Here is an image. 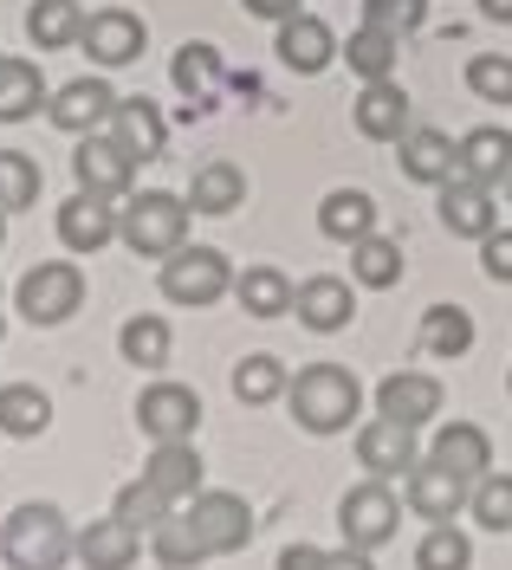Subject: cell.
<instances>
[{"label": "cell", "mask_w": 512, "mask_h": 570, "mask_svg": "<svg viewBox=\"0 0 512 570\" xmlns=\"http://www.w3.org/2000/svg\"><path fill=\"white\" fill-rule=\"evenodd\" d=\"M286 395H293L298 428H312V434H337V428H351V415L364 409L357 376L337 370V363H312V370H298V383Z\"/></svg>", "instance_id": "6da1fadb"}, {"label": "cell", "mask_w": 512, "mask_h": 570, "mask_svg": "<svg viewBox=\"0 0 512 570\" xmlns=\"http://www.w3.org/2000/svg\"><path fill=\"white\" fill-rule=\"evenodd\" d=\"M0 544H7V564L13 570H59L78 551V538L66 532V512L46 505V499H39V505H20V512L7 519V538H0Z\"/></svg>", "instance_id": "7a4b0ae2"}, {"label": "cell", "mask_w": 512, "mask_h": 570, "mask_svg": "<svg viewBox=\"0 0 512 570\" xmlns=\"http://www.w3.org/2000/svg\"><path fill=\"white\" fill-rule=\"evenodd\" d=\"M117 234L130 240V253H144V259H169V253H183L188 202H176V195H137L124 208V220H117Z\"/></svg>", "instance_id": "3957f363"}, {"label": "cell", "mask_w": 512, "mask_h": 570, "mask_svg": "<svg viewBox=\"0 0 512 570\" xmlns=\"http://www.w3.org/2000/svg\"><path fill=\"white\" fill-rule=\"evenodd\" d=\"M20 312L33 324H66L85 305V273L78 266H66V259H46V266H33L27 279H20Z\"/></svg>", "instance_id": "277c9868"}, {"label": "cell", "mask_w": 512, "mask_h": 570, "mask_svg": "<svg viewBox=\"0 0 512 570\" xmlns=\"http://www.w3.org/2000/svg\"><path fill=\"white\" fill-rule=\"evenodd\" d=\"M227 285H234V273H227V259L215 247H183L163 259V292L176 305H215Z\"/></svg>", "instance_id": "5b68a950"}, {"label": "cell", "mask_w": 512, "mask_h": 570, "mask_svg": "<svg viewBox=\"0 0 512 570\" xmlns=\"http://www.w3.org/2000/svg\"><path fill=\"white\" fill-rule=\"evenodd\" d=\"M183 519L195 525V538H201L208 558H227V551H240V544L254 538V512H247L234 493H195Z\"/></svg>", "instance_id": "8992f818"}, {"label": "cell", "mask_w": 512, "mask_h": 570, "mask_svg": "<svg viewBox=\"0 0 512 570\" xmlns=\"http://www.w3.org/2000/svg\"><path fill=\"white\" fill-rule=\"evenodd\" d=\"M337 525L351 538V551H376V544H390L396 538V499L383 480H370V487H351L344 505H337Z\"/></svg>", "instance_id": "52a82bcc"}, {"label": "cell", "mask_w": 512, "mask_h": 570, "mask_svg": "<svg viewBox=\"0 0 512 570\" xmlns=\"http://www.w3.org/2000/svg\"><path fill=\"white\" fill-rule=\"evenodd\" d=\"M137 422H144L149 441H188L201 422V395L183 390V383H149L137 395Z\"/></svg>", "instance_id": "ba28073f"}, {"label": "cell", "mask_w": 512, "mask_h": 570, "mask_svg": "<svg viewBox=\"0 0 512 570\" xmlns=\"http://www.w3.org/2000/svg\"><path fill=\"white\" fill-rule=\"evenodd\" d=\"M72 169H78V188L85 195H124L130 188V169H137V156L124 149V142H110V137H85L78 142V156H72Z\"/></svg>", "instance_id": "9c48e42d"}, {"label": "cell", "mask_w": 512, "mask_h": 570, "mask_svg": "<svg viewBox=\"0 0 512 570\" xmlns=\"http://www.w3.org/2000/svg\"><path fill=\"white\" fill-rule=\"evenodd\" d=\"M117 105H124V98L110 91L105 78H72V85H66V91H59L46 110H52V124H59V130L85 137V130H98L105 117H117Z\"/></svg>", "instance_id": "30bf717a"}, {"label": "cell", "mask_w": 512, "mask_h": 570, "mask_svg": "<svg viewBox=\"0 0 512 570\" xmlns=\"http://www.w3.org/2000/svg\"><path fill=\"white\" fill-rule=\"evenodd\" d=\"M441 220H447V234L486 240V234H493V195H486V181L454 169V176L441 181Z\"/></svg>", "instance_id": "8fae6325"}, {"label": "cell", "mask_w": 512, "mask_h": 570, "mask_svg": "<svg viewBox=\"0 0 512 570\" xmlns=\"http://www.w3.org/2000/svg\"><path fill=\"white\" fill-rule=\"evenodd\" d=\"M85 52H91L98 66H130V59L144 52V20L124 13V7L91 13V20H85Z\"/></svg>", "instance_id": "7c38bea8"}, {"label": "cell", "mask_w": 512, "mask_h": 570, "mask_svg": "<svg viewBox=\"0 0 512 570\" xmlns=\"http://www.w3.org/2000/svg\"><path fill=\"white\" fill-rule=\"evenodd\" d=\"M357 454H364V466L376 480H396L403 466H415V428L383 415V422H370L364 434H357Z\"/></svg>", "instance_id": "4fadbf2b"}, {"label": "cell", "mask_w": 512, "mask_h": 570, "mask_svg": "<svg viewBox=\"0 0 512 570\" xmlns=\"http://www.w3.org/2000/svg\"><path fill=\"white\" fill-rule=\"evenodd\" d=\"M357 130L376 137V142H403L408 137V91L403 85H390V78L364 85V98H357Z\"/></svg>", "instance_id": "5bb4252c"}, {"label": "cell", "mask_w": 512, "mask_h": 570, "mask_svg": "<svg viewBox=\"0 0 512 570\" xmlns=\"http://www.w3.org/2000/svg\"><path fill=\"white\" fill-rule=\"evenodd\" d=\"M78 564L85 570H130L137 564V525H124L117 512L98 519V525H85L78 532Z\"/></svg>", "instance_id": "9a60e30c"}, {"label": "cell", "mask_w": 512, "mask_h": 570, "mask_svg": "<svg viewBox=\"0 0 512 570\" xmlns=\"http://www.w3.org/2000/svg\"><path fill=\"white\" fill-rule=\"evenodd\" d=\"M110 234H117V214L105 208V195H85V188H78L72 202L59 208V240L72 253H98Z\"/></svg>", "instance_id": "2e32d148"}, {"label": "cell", "mask_w": 512, "mask_h": 570, "mask_svg": "<svg viewBox=\"0 0 512 570\" xmlns=\"http://www.w3.org/2000/svg\"><path fill=\"white\" fill-rule=\"evenodd\" d=\"M279 59L293 71H325L337 59V39H331L325 20H312V13H293V20H279Z\"/></svg>", "instance_id": "e0dca14e"}, {"label": "cell", "mask_w": 512, "mask_h": 570, "mask_svg": "<svg viewBox=\"0 0 512 570\" xmlns=\"http://www.w3.org/2000/svg\"><path fill=\"white\" fill-rule=\"evenodd\" d=\"M461 499H467L461 473H447L441 461H429V466H415V473H408V505H415L422 519H435V525H447V519L461 512Z\"/></svg>", "instance_id": "ac0fdd59"}, {"label": "cell", "mask_w": 512, "mask_h": 570, "mask_svg": "<svg viewBox=\"0 0 512 570\" xmlns=\"http://www.w3.org/2000/svg\"><path fill=\"white\" fill-rule=\"evenodd\" d=\"M376 409H383L390 422L422 428L429 415H441V383L435 376H390V383L376 390Z\"/></svg>", "instance_id": "d6986e66"}, {"label": "cell", "mask_w": 512, "mask_h": 570, "mask_svg": "<svg viewBox=\"0 0 512 570\" xmlns=\"http://www.w3.org/2000/svg\"><path fill=\"white\" fill-rule=\"evenodd\" d=\"M144 480H156L169 499H195V493H201V461H195V448H188V441H156Z\"/></svg>", "instance_id": "ffe728a7"}, {"label": "cell", "mask_w": 512, "mask_h": 570, "mask_svg": "<svg viewBox=\"0 0 512 570\" xmlns=\"http://www.w3.org/2000/svg\"><path fill=\"white\" fill-rule=\"evenodd\" d=\"M117 142H124L130 156L156 163V156H163V142H169V124H163V110L149 105V98H124V105H117Z\"/></svg>", "instance_id": "44dd1931"}, {"label": "cell", "mask_w": 512, "mask_h": 570, "mask_svg": "<svg viewBox=\"0 0 512 570\" xmlns=\"http://www.w3.org/2000/svg\"><path fill=\"white\" fill-rule=\"evenodd\" d=\"M461 169V149L441 137V130H408L403 137V176H415V181H447Z\"/></svg>", "instance_id": "7402d4cb"}, {"label": "cell", "mask_w": 512, "mask_h": 570, "mask_svg": "<svg viewBox=\"0 0 512 570\" xmlns=\"http://www.w3.org/2000/svg\"><path fill=\"white\" fill-rule=\"evenodd\" d=\"M240 202H247V176L234 163H208V169H195V181H188V208L195 214H234Z\"/></svg>", "instance_id": "603a6c76"}, {"label": "cell", "mask_w": 512, "mask_h": 570, "mask_svg": "<svg viewBox=\"0 0 512 570\" xmlns=\"http://www.w3.org/2000/svg\"><path fill=\"white\" fill-rule=\"evenodd\" d=\"M318 227H325L331 240H370L376 234V202H370L364 188H337L318 208Z\"/></svg>", "instance_id": "cb8c5ba5"}, {"label": "cell", "mask_w": 512, "mask_h": 570, "mask_svg": "<svg viewBox=\"0 0 512 570\" xmlns=\"http://www.w3.org/2000/svg\"><path fill=\"white\" fill-rule=\"evenodd\" d=\"M176 91H183L195 110L215 105V91H220V52H215V46L188 39L183 52H176Z\"/></svg>", "instance_id": "d4e9b609"}, {"label": "cell", "mask_w": 512, "mask_h": 570, "mask_svg": "<svg viewBox=\"0 0 512 570\" xmlns=\"http://www.w3.org/2000/svg\"><path fill=\"white\" fill-rule=\"evenodd\" d=\"M293 305H298V318L312 324V331H337V324H351V312H357L344 279H305Z\"/></svg>", "instance_id": "484cf974"}, {"label": "cell", "mask_w": 512, "mask_h": 570, "mask_svg": "<svg viewBox=\"0 0 512 570\" xmlns=\"http://www.w3.org/2000/svg\"><path fill=\"white\" fill-rule=\"evenodd\" d=\"M27 39H33L39 52H59V46L85 39V13H78V0H33V13H27Z\"/></svg>", "instance_id": "4316f807"}, {"label": "cell", "mask_w": 512, "mask_h": 570, "mask_svg": "<svg viewBox=\"0 0 512 570\" xmlns=\"http://www.w3.org/2000/svg\"><path fill=\"white\" fill-rule=\"evenodd\" d=\"M435 461L447 466V473H461V480H474V473L493 466V448H486V434H480V428L454 422V428H441V434H435Z\"/></svg>", "instance_id": "83f0119b"}, {"label": "cell", "mask_w": 512, "mask_h": 570, "mask_svg": "<svg viewBox=\"0 0 512 570\" xmlns=\"http://www.w3.org/2000/svg\"><path fill=\"white\" fill-rule=\"evenodd\" d=\"M46 85H39V66L33 59H0V124H20L33 117Z\"/></svg>", "instance_id": "f1b7e54d"}, {"label": "cell", "mask_w": 512, "mask_h": 570, "mask_svg": "<svg viewBox=\"0 0 512 570\" xmlns=\"http://www.w3.org/2000/svg\"><path fill=\"white\" fill-rule=\"evenodd\" d=\"M46 422H52V402H46L33 383H0V428H7V434L33 441V434H46Z\"/></svg>", "instance_id": "f546056e"}, {"label": "cell", "mask_w": 512, "mask_h": 570, "mask_svg": "<svg viewBox=\"0 0 512 570\" xmlns=\"http://www.w3.org/2000/svg\"><path fill=\"white\" fill-rule=\"evenodd\" d=\"M512 169V137L506 130H474V137L461 142V176H474V181H506Z\"/></svg>", "instance_id": "4dcf8cb0"}, {"label": "cell", "mask_w": 512, "mask_h": 570, "mask_svg": "<svg viewBox=\"0 0 512 570\" xmlns=\"http://www.w3.org/2000/svg\"><path fill=\"white\" fill-rule=\"evenodd\" d=\"M240 305H247V318H279V312H293V285H286V273H273V266H254V273H240Z\"/></svg>", "instance_id": "1f68e13d"}, {"label": "cell", "mask_w": 512, "mask_h": 570, "mask_svg": "<svg viewBox=\"0 0 512 570\" xmlns=\"http://www.w3.org/2000/svg\"><path fill=\"white\" fill-rule=\"evenodd\" d=\"M149 544H156V564H169V570H195L208 551H201V538H195V525H188L183 512H169L156 532H149Z\"/></svg>", "instance_id": "d6a6232c"}, {"label": "cell", "mask_w": 512, "mask_h": 570, "mask_svg": "<svg viewBox=\"0 0 512 570\" xmlns=\"http://www.w3.org/2000/svg\"><path fill=\"white\" fill-rule=\"evenodd\" d=\"M474 344V318L461 312V305H435L429 318H422V351H435V356H461Z\"/></svg>", "instance_id": "836d02e7"}, {"label": "cell", "mask_w": 512, "mask_h": 570, "mask_svg": "<svg viewBox=\"0 0 512 570\" xmlns=\"http://www.w3.org/2000/svg\"><path fill=\"white\" fill-rule=\"evenodd\" d=\"M169 505H176V499L163 493L156 480H130V487L117 493V519H124V525H137V532H156V525L169 519Z\"/></svg>", "instance_id": "e575fe53"}, {"label": "cell", "mask_w": 512, "mask_h": 570, "mask_svg": "<svg viewBox=\"0 0 512 570\" xmlns=\"http://www.w3.org/2000/svg\"><path fill=\"white\" fill-rule=\"evenodd\" d=\"M39 202V163L27 149H0V208H33Z\"/></svg>", "instance_id": "d590c367"}, {"label": "cell", "mask_w": 512, "mask_h": 570, "mask_svg": "<svg viewBox=\"0 0 512 570\" xmlns=\"http://www.w3.org/2000/svg\"><path fill=\"white\" fill-rule=\"evenodd\" d=\"M117 344H124V356H130L137 370H156V363H169V324L163 318H130L124 331H117Z\"/></svg>", "instance_id": "8d00e7d4"}, {"label": "cell", "mask_w": 512, "mask_h": 570, "mask_svg": "<svg viewBox=\"0 0 512 570\" xmlns=\"http://www.w3.org/2000/svg\"><path fill=\"white\" fill-rule=\"evenodd\" d=\"M279 390H293L279 356H247V363H234V395H240V402H273Z\"/></svg>", "instance_id": "74e56055"}, {"label": "cell", "mask_w": 512, "mask_h": 570, "mask_svg": "<svg viewBox=\"0 0 512 570\" xmlns=\"http://www.w3.org/2000/svg\"><path fill=\"white\" fill-rule=\"evenodd\" d=\"M351 266H357V279H364V285H376V292H383V285L403 279V247L370 234V240H357V259H351Z\"/></svg>", "instance_id": "f35d334b"}, {"label": "cell", "mask_w": 512, "mask_h": 570, "mask_svg": "<svg viewBox=\"0 0 512 570\" xmlns=\"http://www.w3.org/2000/svg\"><path fill=\"white\" fill-rule=\"evenodd\" d=\"M422 20H429V0H364V27H376L390 39L415 33Z\"/></svg>", "instance_id": "ab89813d"}, {"label": "cell", "mask_w": 512, "mask_h": 570, "mask_svg": "<svg viewBox=\"0 0 512 570\" xmlns=\"http://www.w3.org/2000/svg\"><path fill=\"white\" fill-rule=\"evenodd\" d=\"M344 59H351V66H357V71L370 78V85H376V78H390V66H396V39L376 33V27H364V33H351Z\"/></svg>", "instance_id": "60d3db41"}, {"label": "cell", "mask_w": 512, "mask_h": 570, "mask_svg": "<svg viewBox=\"0 0 512 570\" xmlns=\"http://www.w3.org/2000/svg\"><path fill=\"white\" fill-rule=\"evenodd\" d=\"M467 558H474V551H467V538L454 532V525H435V532L422 538V551H415L422 570H467Z\"/></svg>", "instance_id": "b9f144b4"}, {"label": "cell", "mask_w": 512, "mask_h": 570, "mask_svg": "<svg viewBox=\"0 0 512 570\" xmlns=\"http://www.w3.org/2000/svg\"><path fill=\"white\" fill-rule=\"evenodd\" d=\"M474 519L486 525V532H512V473H493V480H480Z\"/></svg>", "instance_id": "7bdbcfd3"}, {"label": "cell", "mask_w": 512, "mask_h": 570, "mask_svg": "<svg viewBox=\"0 0 512 570\" xmlns=\"http://www.w3.org/2000/svg\"><path fill=\"white\" fill-rule=\"evenodd\" d=\"M467 85H474L486 105H512V59H493V52H480L474 66H467Z\"/></svg>", "instance_id": "ee69618b"}, {"label": "cell", "mask_w": 512, "mask_h": 570, "mask_svg": "<svg viewBox=\"0 0 512 570\" xmlns=\"http://www.w3.org/2000/svg\"><path fill=\"white\" fill-rule=\"evenodd\" d=\"M486 273L493 279H512V234H500V227L486 234Z\"/></svg>", "instance_id": "f6af8a7d"}, {"label": "cell", "mask_w": 512, "mask_h": 570, "mask_svg": "<svg viewBox=\"0 0 512 570\" xmlns=\"http://www.w3.org/2000/svg\"><path fill=\"white\" fill-rule=\"evenodd\" d=\"M279 570H325V551L318 544H286L279 551Z\"/></svg>", "instance_id": "bcb514c9"}, {"label": "cell", "mask_w": 512, "mask_h": 570, "mask_svg": "<svg viewBox=\"0 0 512 570\" xmlns=\"http://www.w3.org/2000/svg\"><path fill=\"white\" fill-rule=\"evenodd\" d=\"M247 13H259V20H293L298 0H247Z\"/></svg>", "instance_id": "7dc6e473"}, {"label": "cell", "mask_w": 512, "mask_h": 570, "mask_svg": "<svg viewBox=\"0 0 512 570\" xmlns=\"http://www.w3.org/2000/svg\"><path fill=\"white\" fill-rule=\"evenodd\" d=\"M325 570H370V551H337V558H325Z\"/></svg>", "instance_id": "c3c4849f"}, {"label": "cell", "mask_w": 512, "mask_h": 570, "mask_svg": "<svg viewBox=\"0 0 512 570\" xmlns=\"http://www.w3.org/2000/svg\"><path fill=\"white\" fill-rule=\"evenodd\" d=\"M480 13L486 20H512V0H480Z\"/></svg>", "instance_id": "681fc988"}, {"label": "cell", "mask_w": 512, "mask_h": 570, "mask_svg": "<svg viewBox=\"0 0 512 570\" xmlns=\"http://www.w3.org/2000/svg\"><path fill=\"white\" fill-rule=\"evenodd\" d=\"M506 202H512V169H506Z\"/></svg>", "instance_id": "f907efd6"}, {"label": "cell", "mask_w": 512, "mask_h": 570, "mask_svg": "<svg viewBox=\"0 0 512 570\" xmlns=\"http://www.w3.org/2000/svg\"><path fill=\"white\" fill-rule=\"evenodd\" d=\"M0 234H7V208H0Z\"/></svg>", "instance_id": "816d5d0a"}]
</instances>
